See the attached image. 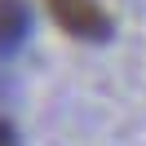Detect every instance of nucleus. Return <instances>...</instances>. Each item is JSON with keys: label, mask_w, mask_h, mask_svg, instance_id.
I'll list each match as a JSON object with an SVG mask.
<instances>
[{"label": "nucleus", "mask_w": 146, "mask_h": 146, "mask_svg": "<svg viewBox=\"0 0 146 146\" xmlns=\"http://www.w3.org/2000/svg\"><path fill=\"white\" fill-rule=\"evenodd\" d=\"M53 5V18L62 22L66 31H75V36H98L102 31V13L93 9V0H49Z\"/></svg>", "instance_id": "1"}]
</instances>
